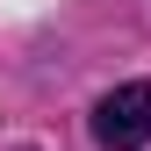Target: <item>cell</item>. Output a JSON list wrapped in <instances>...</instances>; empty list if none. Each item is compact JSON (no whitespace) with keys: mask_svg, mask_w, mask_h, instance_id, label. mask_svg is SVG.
<instances>
[{"mask_svg":"<svg viewBox=\"0 0 151 151\" xmlns=\"http://www.w3.org/2000/svg\"><path fill=\"white\" fill-rule=\"evenodd\" d=\"M93 144L101 151H144L151 144V79H122L93 101Z\"/></svg>","mask_w":151,"mask_h":151,"instance_id":"obj_1","label":"cell"}]
</instances>
